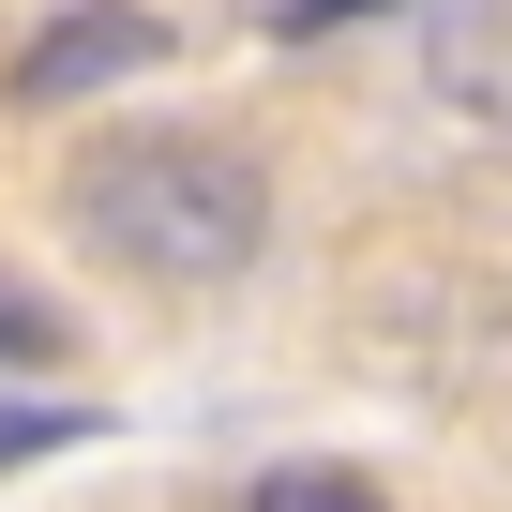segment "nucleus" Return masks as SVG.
I'll use <instances>...</instances> for the list:
<instances>
[{
  "mask_svg": "<svg viewBox=\"0 0 512 512\" xmlns=\"http://www.w3.org/2000/svg\"><path fill=\"white\" fill-rule=\"evenodd\" d=\"M76 226L136 287H226L241 256L272 241V181H256V151H226V136L151 121V136H106L76 166Z\"/></svg>",
  "mask_w": 512,
  "mask_h": 512,
  "instance_id": "f257e3e1",
  "label": "nucleus"
},
{
  "mask_svg": "<svg viewBox=\"0 0 512 512\" xmlns=\"http://www.w3.org/2000/svg\"><path fill=\"white\" fill-rule=\"evenodd\" d=\"M166 61V16H136V0H76V16H46L16 46V91L61 106V91H106V76H151Z\"/></svg>",
  "mask_w": 512,
  "mask_h": 512,
  "instance_id": "f03ea898",
  "label": "nucleus"
},
{
  "mask_svg": "<svg viewBox=\"0 0 512 512\" xmlns=\"http://www.w3.org/2000/svg\"><path fill=\"white\" fill-rule=\"evenodd\" d=\"M437 91H452V106H512V16H467V31L437 46Z\"/></svg>",
  "mask_w": 512,
  "mask_h": 512,
  "instance_id": "7ed1b4c3",
  "label": "nucleus"
},
{
  "mask_svg": "<svg viewBox=\"0 0 512 512\" xmlns=\"http://www.w3.org/2000/svg\"><path fill=\"white\" fill-rule=\"evenodd\" d=\"M256 512H392L362 467H272V482H256Z\"/></svg>",
  "mask_w": 512,
  "mask_h": 512,
  "instance_id": "20e7f679",
  "label": "nucleus"
},
{
  "mask_svg": "<svg viewBox=\"0 0 512 512\" xmlns=\"http://www.w3.org/2000/svg\"><path fill=\"white\" fill-rule=\"evenodd\" d=\"M76 437H106L91 407H0V467H31V452H76Z\"/></svg>",
  "mask_w": 512,
  "mask_h": 512,
  "instance_id": "39448f33",
  "label": "nucleus"
},
{
  "mask_svg": "<svg viewBox=\"0 0 512 512\" xmlns=\"http://www.w3.org/2000/svg\"><path fill=\"white\" fill-rule=\"evenodd\" d=\"M61 347V317H31V302H0V362H46Z\"/></svg>",
  "mask_w": 512,
  "mask_h": 512,
  "instance_id": "423d86ee",
  "label": "nucleus"
},
{
  "mask_svg": "<svg viewBox=\"0 0 512 512\" xmlns=\"http://www.w3.org/2000/svg\"><path fill=\"white\" fill-rule=\"evenodd\" d=\"M347 16H377V0H287V31L317 46V31H347Z\"/></svg>",
  "mask_w": 512,
  "mask_h": 512,
  "instance_id": "0eeeda50",
  "label": "nucleus"
}]
</instances>
